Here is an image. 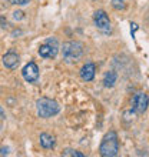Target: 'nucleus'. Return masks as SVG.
<instances>
[{
  "instance_id": "nucleus-11",
  "label": "nucleus",
  "mask_w": 149,
  "mask_h": 157,
  "mask_svg": "<svg viewBox=\"0 0 149 157\" xmlns=\"http://www.w3.org/2000/svg\"><path fill=\"white\" fill-rule=\"evenodd\" d=\"M116 77H118V76H116L115 71H108V73L105 75V78H103L105 86H106V87H112L116 83Z\"/></svg>"
},
{
  "instance_id": "nucleus-12",
  "label": "nucleus",
  "mask_w": 149,
  "mask_h": 157,
  "mask_svg": "<svg viewBox=\"0 0 149 157\" xmlns=\"http://www.w3.org/2000/svg\"><path fill=\"white\" fill-rule=\"evenodd\" d=\"M62 156H73V157H85V154L78 151V150H73V149H66L63 150Z\"/></svg>"
},
{
  "instance_id": "nucleus-15",
  "label": "nucleus",
  "mask_w": 149,
  "mask_h": 157,
  "mask_svg": "<svg viewBox=\"0 0 149 157\" xmlns=\"http://www.w3.org/2000/svg\"><path fill=\"white\" fill-rule=\"evenodd\" d=\"M22 12H14V19H22Z\"/></svg>"
},
{
  "instance_id": "nucleus-8",
  "label": "nucleus",
  "mask_w": 149,
  "mask_h": 157,
  "mask_svg": "<svg viewBox=\"0 0 149 157\" xmlns=\"http://www.w3.org/2000/svg\"><path fill=\"white\" fill-rule=\"evenodd\" d=\"M95 71H96L95 64H93V63H86V64L80 69V77H82L85 82H92L93 77H95Z\"/></svg>"
},
{
  "instance_id": "nucleus-13",
  "label": "nucleus",
  "mask_w": 149,
  "mask_h": 157,
  "mask_svg": "<svg viewBox=\"0 0 149 157\" xmlns=\"http://www.w3.org/2000/svg\"><path fill=\"white\" fill-rule=\"evenodd\" d=\"M112 6L118 10L120 9H125V0H112Z\"/></svg>"
},
{
  "instance_id": "nucleus-1",
  "label": "nucleus",
  "mask_w": 149,
  "mask_h": 157,
  "mask_svg": "<svg viewBox=\"0 0 149 157\" xmlns=\"http://www.w3.org/2000/svg\"><path fill=\"white\" fill-rule=\"evenodd\" d=\"M99 151L103 157H115L118 156L119 151V140H118V134L115 132H109L105 134L100 143Z\"/></svg>"
},
{
  "instance_id": "nucleus-2",
  "label": "nucleus",
  "mask_w": 149,
  "mask_h": 157,
  "mask_svg": "<svg viewBox=\"0 0 149 157\" xmlns=\"http://www.w3.org/2000/svg\"><path fill=\"white\" fill-rule=\"evenodd\" d=\"M36 109H37V114H39L42 119H49V117L58 114L59 110H60V106L52 99L40 97V99L36 101Z\"/></svg>"
},
{
  "instance_id": "nucleus-7",
  "label": "nucleus",
  "mask_w": 149,
  "mask_h": 157,
  "mask_svg": "<svg viewBox=\"0 0 149 157\" xmlns=\"http://www.w3.org/2000/svg\"><path fill=\"white\" fill-rule=\"evenodd\" d=\"M148 104H149V99L145 93H136V94H135L133 101H132V106H133V110H135V112L143 113L146 109H148Z\"/></svg>"
},
{
  "instance_id": "nucleus-16",
  "label": "nucleus",
  "mask_w": 149,
  "mask_h": 157,
  "mask_svg": "<svg viewBox=\"0 0 149 157\" xmlns=\"http://www.w3.org/2000/svg\"><path fill=\"white\" fill-rule=\"evenodd\" d=\"M4 117V112H3V109H2V106H0V119H3Z\"/></svg>"
},
{
  "instance_id": "nucleus-9",
  "label": "nucleus",
  "mask_w": 149,
  "mask_h": 157,
  "mask_svg": "<svg viewBox=\"0 0 149 157\" xmlns=\"http://www.w3.org/2000/svg\"><path fill=\"white\" fill-rule=\"evenodd\" d=\"M3 64L7 69H16L17 64H19V56L13 50H10L3 56Z\"/></svg>"
},
{
  "instance_id": "nucleus-5",
  "label": "nucleus",
  "mask_w": 149,
  "mask_h": 157,
  "mask_svg": "<svg viewBox=\"0 0 149 157\" xmlns=\"http://www.w3.org/2000/svg\"><path fill=\"white\" fill-rule=\"evenodd\" d=\"M93 19H95V25L99 32H102V33H111V20H109L108 14L103 10L95 12Z\"/></svg>"
},
{
  "instance_id": "nucleus-3",
  "label": "nucleus",
  "mask_w": 149,
  "mask_h": 157,
  "mask_svg": "<svg viewBox=\"0 0 149 157\" xmlns=\"http://www.w3.org/2000/svg\"><path fill=\"white\" fill-rule=\"evenodd\" d=\"M62 56L67 63L78 62L83 56V44L79 41H66L62 46Z\"/></svg>"
},
{
  "instance_id": "nucleus-6",
  "label": "nucleus",
  "mask_w": 149,
  "mask_h": 157,
  "mask_svg": "<svg viewBox=\"0 0 149 157\" xmlns=\"http://www.w3.org/2000/svg\"><path fill=\"white\" fill-rule=\"evenodd\" d=\"M22 75H23V78H25L26 82L33 83V82H36L37 78H39V67H37L36 63L30 62V63H27V64L23 67Z\"/></svg>"
},
{
  "instance_id": "nucleus-4",
  "label": "nucleus",
  "mask_w": 149,
  "mask_h": 157,
  "mask_svg": "<svg viewBox=\"0 0 149 157\" xmlns=\"http://www.w3.org/2000/svg\"><path fill=\"white\" fill-rule=\"evenodd\" d=\"M59 52V44L56 39H49L45 44H42L39 47V56L43 59H53L56 57V54Z\"/></svg>"
},
{
  "instance_id": "nucleus-10",
  "label": "nucleus",
  "mask_w": 149,
  "mask_h": 157,
  "mask_svg": "<svg viewBox=\"0 0 149 157\" xmlns=\"http://www.w3.org/2000/svg\"><path fill=\"white\" fill-rule=\"evenodd\" d=\"M54 144H56V140H54L53 136H50L47 133H42L40 134V146L43 149H53Z\"/></svg>"
},
{
  "instance_id": "nucleus-14",
  "label": "nucleus",
  "mask_w": 149,
  "mask_h": 157,
  "mask_svg": "<svg viewBox=\"0 0 149 157\" xmlns=\"http://www.w3.org/2000/svg\"><path fill=\"white\" fill-rule=\"evenodd\" d=\"M13 4H20V6H23V4H27L30 2V0H10Z\"/></svg>"
}]
</instances>
